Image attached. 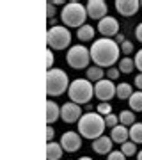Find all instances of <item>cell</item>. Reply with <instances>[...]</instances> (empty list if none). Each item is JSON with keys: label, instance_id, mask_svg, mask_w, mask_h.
<instances>
[{"label": "cell", "instance_id": "29", "mask_svg": "<svg viewBox=\"0 0 142 160\" xmlns=\"http://www.w3.org/2000/svg\"><path fill=\"white\" fill-rule=\"evenodd\" d=\"M126 155L123 153V151H110L107 157V160H125Z\"/></svg>", "mask_w": 142, "mask_h": 160}, {"label": "cell", "instance_id": "15", "mask_svg": "<svg viewBox=\"0 0 142 160\" xmlns=\"http://www.w3.org/2000/svg\"><path fill=\"white\" fill-rule=\"evenodd\" d=\"M128 137H130V130H128V126H125V125L114 126L112 132H110V139H112L114 142H117V144L126 142Z\"/></svg>", "mask_w": 142, "mask_h": 160}, {"label": "cell", "instance_id": "16", "mask_svg": "<svg viewBox=\"0 0 142 160\" xmlns=\"http://www.w3.org/2000/svg\"><path fill=\"white\" fill-rule=\"evenodd\" d=\"M64 153V148L61 146V142H48L46 144V158L48 160H61Z\"/></svg>", "mask_w": 142, "mask_h": 160}, {"label": "cell", "instance_id": "36", "mask_svg": "<svg viewBox=\"0 0 142 160\" xmlns=\"http://www.w3.org/2000/svg\"><path fill=\"white\" fill-rule=\"evenodd\" d=\"M135 36H137V39L142 43V23H139L137 25V29H135Z\"/></svg>", "mask_w": 142, "mask_h": 160}, {"label": "cell", "instance_id": "9", "mask_svg": "<svg viewBox=\"0 0 142 160\" xmlns=\"http://www.w3.org/2000/svg\"><path fill=\"white\" fill-rule=\"evenodd\" d=\"M98 30H100V34L103 38L112 39V38H115V36L119 34V22L114 16H105L103 20L98 22Z\"/></svg>", "mask_w": 142, "mask_h": 160}, {"label": "cell", "instance_id": "21", "mask_svg": "<svg viewBox=\"0 0 142 160\" xmlns=\"http://www.w3.org/2000/svg\"><path fill=\"white\" fill-rule=\"evenodd\" d=\"M128 102H130V107L133 112H142V91H135Z\"/></svg>", "mask_w": 142, "mask_h": 160}, {"label": "cell", "instance_id": "3", "mask_svg": "<svg viewBox=\"0 0 142 160\" xmlns=\"http://www.w3.org/2000/svg\"><path fill=\"white\" fill-rule=\"evenodd\" d=\"M89 16L87 14V9L85 6H82L76 0H71L66 6L62 7V12H61V20H62L64 27H73V29H80L85 25V18Z\"/></svg>", "mask_w": 142, "mask_h": 160}, {"label": "cell", "instance_id": "18", "mask_svg": "<svg viewBox=\"0 0 142 160\" xmlns=\"http://www.w3.org/2000/svg\"><path fill=\"white\" fill-rule=\"evenodd\" d=\"M94 34H96V32H94V27L85 23L84 27H80V29H78V32H76V38H78L80 41H85V43H87V41H92V39H94Z\"/></svg>", "mask_w": 142, "mask_h": 160}, {"label": "cell", "instance_id": "34", "mask_svg": "<svg viewBox=\"0 0 142 160\" xmlns=\"http://www.w3.org/2000/svg\"><path fill=\"white\" fill-rule=\"evenodd\" d=\"M46 66H48V69L53 68V53H51V50H48V53H46Z\"/></svg>", "mask_w": 142, "mask_h": 160}, {"label": "cell", "instance_id": "24", "mask_svg": "<svg viewBox=\"0 0 142 160\" xmlns=\"http://www.w3.org/2000/svg\"><path fill=\"white\" fill-rule=\"evenodd\" d=\"M133 68H135V61L130 57H125V59H121L119 61V71L121 73H131L133 71Z\"/></svg>", "mask_w": 142, "mask_h": 160}, {"label": "cell", "instance_id": "39", "mask_svg": "<svg viewBox=\"0 0 142 160\" xmlns=\"http://www.w3.org/2000/svg\"><path fill=\"white\" fill-rule=\"evenodd\" d=\"M53 4H57V6H62V4H66V2H64V0H55Z\"/></svg>", "mask_w": 142, "mask_h": 160}, {"label": "cell", "instance_id": "32", "mask_svg": "<svg viewBox=\"0 0 142 160\" xmlns=\"http://www.w3.org/2000/svg\"><path fill=\"white\" fill-rule=\"evenodd\" d=\"M133 61H135V68L139 69V71H140L142 73V50H139L135 53V57H133Z\"/></svg>", "mask_w": 142, "mask_h": 160}, {"label": "cell", "instance_id": "28", "mask_svg": "<svg viewBox=\"0 0 142 160\" xmlns=\"http://www.w3.org/2000/svg\"><path fill=\"white\" fill-rule=\"evenodd\" d=\"M119 77H121L119 68H110V69L107 71V78H108V80H112V82H114V80H117Z\"/></svg>", "mask_w": 142, "mask_h": 160}, {"label": "cell", "instance_id": "8", "mask_svg": "<svg viewBox=\"0 0 142 160\" xmlns=\"http://www.w3.org/2000/svg\"><path fill=\"white\" fill-rule=\"evenodd\" d=\"M117 92V86H114L112 80L103 78L100 82H96L94 86V96L100 100V102H110Z\"/></svg>", "mask_w": 142, "mask_h": 160}, {"label": "cell", "instance_id": "41", "mask_svg": "<svg viewBox=\"0 0 142 160\" xmlns=\"http://www.w3.org/2000/svg\"><path fill=\"white\" fill-rule=\"evenodd\" d=\"M78 160H92V158H91V157H80Z\"/></svg>", "mask_w": 142, "mask_h": 160}, {"label": "cell", "instance_id": "6", "mask_svg": "<svg viewBox=\"0 0 142 160\" xmlns=\"http://www.w3.org/2000/svg\"><path fill=\"white\" fill-rule=\"evenodd\" d=\"M46 43L51 50H64L71 45V32L64 25L50 27L48 32H46Z\"/></svg>", "mask_w": 142, "mask_h": 160}, {"label": "cell", "instance_id": "20", "mask_svg": "<svg viewBox=\"0 0 142 160\" xmlns=\"http://www.w3.org/2000/svg\"><path fill=\"white\" fill-rule=\"evenodd\" d=\"M133 94V89L128 82H121L119 86H117V92H115V96L119 98V100H130V96Z\"/></svg>", "mask_w": 142, "mask_h": 160}, {"label": "cell", "instance_id": "5", "mask_svg": "<svg viewBox=\"0 0 142 160\" xmlns=\"http://www.w3.org/2000/svg\"><path fill=\"white\" fill-rule=\"evenodd\" d=\"M68 96H69V102L78 103V105H85L94 96V86L85 78H76L69 84Z\"/></svg>", "mask_w": 142, "mask_h": 160}, {"label": "cell", "instance_id": "4", "mask_svg": "<svg viewBox=\"0 0 142 160\" xmlns=\"http://www.w3.org/2000/svg\"><path fill=\"white\" fill-rule=\"evenodd\" d=\"M69 89V78L61 68H51L46 71V92L48 96H61Z\"/></svg>", "mask_w": 142, "mask_h": 160}, {"label": "cell", "instance_id": "2", "mask_svg": "<svg viewBox=\"0 0 142 160\" xmlns=\"http://www.w3.org/2000/svg\"><path fill=\"white\" fill-rule=\"evenodd\" d=\"M105 128H107L105 118L98 112H85L78 121V133L85 139H91V141L101 137Z\"/></svg>", "mask_w": 142, "mask_h": 160}, {"label": "cell", "instance_id": "26", "mask_svg": "<svg viewBox=\"0 0 142 160\" xmlns=\"http://www.w3.org/2000/svg\"><path fill=\"white\" fill-rule=\"evenodd\" d=\"M96 110H98V114H101L103 118H105V116L112 114V105H110V103H107V102H103V103H98Z\"/></svg>", "mask_w": 142, "mask_h": 160}, {"label": "cell", "instance_id": "7", "mask_svg": "<svg viewBox=\"0 0 142 160\" xmlns=\"http://www.w3.org/2000/svg\"><path fill=\"white\" fill-rule=\"evenodd\" d=\"M91 50H87L82 45H73L66 53V62L73 69H84L91 62Z\"/></svg>", "mask_w": 142, "mask_h": 160}, {"label": "cell", "instance_id": "22", "mask_svg": "<svg viewBox=\"0 0 142 160\" xmlns=\"http://www.w3.org/2000/svg\"><path fill=\"white\" fill-rule=\"evenodd\" d=\"M130 139L131 142L142 144V123H135L130 126Z\"/></svg>", "mask_w": 142, "mask_h": 160}, {"label": "cell", "instance_id": "1", "mask_svg": "<svg viewBox=\"0 0 142 160\" xmlns=\"http://www.w3.org/2000/svg\"><path fill=\"white\" fill-rule=\"evenodd\" d=\"M121 46L114 39L101 38L96 39L91 46V59L100 68H112L115 61H119Z\"/></svg>", "mask_w": 142, "mask_h": 160}, {"label": "cell", "instance_id": "12", "mask_svg": "<svg viewBox=\"0 0 142 160\" xmlns=\"http://www.w3.org/2000/svg\"><path fill=\"white\" fill-rule=\"evenodd\" d=\"M82 135L76 133V132H66L62 133V137H61V146L64 148V151H68V153H75V151H78L80 146H82Z\"/></svg>", "mask_w": 142, "mask_h": 160}, {"label": "cell", "instance_id": "37", "mask_svg": "<svg viewBox=\"0 0 142 160\" xmlns=\"http://www.w3.org/2000/svg\"><path fill=\"white\" fill-rule=\"evenodd\" d=\"M114 41H115V43H117V45H123V43H125V36H123V34H121V32H119V34H117V36H115V38H114Z\"/></svg>", "mask_w": 142, "mask_h": 160}, {"label": "cell", "instance_id": "14", "mask_svg": "<svg viewBox=\"0 0 142 160\" xmlns=\"http://www.w3.org/2000/svg\"><path fill=\"white\" fill-rule=\"evenodd\" d=\"M112 139L110 137H105V135H101V137H98L92 141V151L98 155H108L110 151H112Z\"/></svg>", "mask_w": 142, "mask_h": 160}, {"label": "cell", "instance_id": "23", "mask_svg": "<svg viewBox=\"0 0 142 160\" xmlns=\"http://www.w3.org/2000/svg\"><path fill=\"white\" fill-rule=\"evenodd\" d=\"M119 123L125 126L135 125V114H133V110H123L119 114Z\"/></svg>", "mask_w": 142, "mask_h": 160}, {"label": "cell", "instance_id": "25", "mask_svg": "<svg viewBox=\"0 0 142 160\" xmlns=\"http://www.w3.org/2000/svg\"><path fill=\"white\" fill-rule=\"evenodd\" d=\"M121 151H123L126 157L137 155V144H135V142H131V141H126V142L121 144Z\"/></svg>", "mask_w": 142, "mask_h": 160}, {"label": "cell", "instance_id": "40", "mask_svg": "<svg viewBox=\"0 0 142 160\" xmlns=\"http://www.w3.org/2000/svg\"><path fill=\"white\" fill-rule=\"evenodd\" d=\"M137 160H142V151H139V153H137Z\"/></svg>", "mask_w": 142, "mask_h": 160}, {"label": "cell", "instance_id": "35", "mask_svg": "<svg viewBox=\"0 0 142 160\" xmlns=\"http://www.w3.org/2000/svg\"><path fill=\"white\" fill-rule=\"evenodd\" d=\"M135 87L139 89V91H142V73L135 77Z\"/></svg>", "mask_w": 142, "mask_h": 160}, {"label": "cell", "instance_id": "19", "mask_svg": "<svg viewBox=\"0 0 142 160\" xmlns=\"http://www.w3.org/2000/svg\"><path fill=\"white\" fill-rule=\"evenodd\" d=\"M107 77V73L103 71V68L100 66H91V68H87V80L89 82H100Z\"/></svg>", "mask_w": 142, "mask_h": 160}, {"label": "cell", "instance_id": "38", "mask_svg": "<svg viewBox=\"0 0 142 160\" xmlns=\"http://www.w3.org/2000/svg\"><path fill=\"white\" fill-rule=\"evenodd\" d=\"M85 112H94L92 110V105H85Z\"/></svg>", "mask_w": 142, "mask_h": 160}, {"label": "cell", "instance_id": "10", "mask_svg": "<svg viewBox=\"0 0 142 160\" xmlns=\"http://www.w3.org/2000/svg\"><path fill=\"white\" fill-rule=\"evenodd\" d=\"M82 109H80L78 103H64L62 107H61V119L64 121V123H68V125H71V123H78L80 118H82Z\"/></svg>", "mask_w": 142, "mask_h": 160}, {"label": "cell", "instance_id": "31", "mask_svg": "<svg viewBox=\"0 0 142 160\" xmlns=\"http://www.w3.org/2000/svg\"><path fill=\"white\" fill-rule=\"evenodd\" d=\"M46 14H48V20H53V16H55V4L53 2H46Z\"/></svg>", "mask_w": 142, "mask_h": 160}, {"label": "cell", "instance_id": "42", "mask_svg": "<svg viewBox=\"0 0 142 160\" xmlns=\"http://www.w3.org/2000/svg\"><path fill=\"white\" fill-rule=\"evenodd\" d=\"M140 7H142V2H140Z\"/></svg>", "mask_w": 142, "mask_h": 160}, {"label": "cell", "instance_id": "33", "mask_svg": "<svg viewBox=\"0 0 142 160\" xmlns=\"http://www.w3.org/2000/svg\"><path fill=\"white\" fill-rule=\"evenodd\" d=\"M53 137H55V130H53L51 125H48V128H46V139H48V142H51Z\"/></svg>", "mask_w": 142, "mask_h": 160}, {"label": "cell", "instance_id": "11", "mask_svg": "<svg viewBox=\"0 0 142 160\" xmlns=\"http://www.w3.org/2000/svg\"><path fill=\"white\" fill-rule=\"evenodd\" d=\"M85 9H87V14H89V18H92V20H103V18L107 16V11H108V6L105 0H89L87 2V6H85Z\"/></svg>", "mask_w": 142, "mask_h": 160}, {"label": "cell", "instance_id": "13", "mask_svg": "<svg viewBox=\"0 0 142 160\" xmlns=\"http://www.w3.org/2000/svg\"><path fill=\"white\" fill-rule=\"evenodd\" d=\"M115 9L121 16H133L140 9L139 0H115Z\"/></svg>", "mask_w": 142, "mask_h": 160}, {"label": "cell", "instance_id": "30", "mask_svg": "<svg viewBox=\"0 0 142 160\" xmlns=\"http://www.w3.org/2000/svg\"><path fill=\"white\" fill-rule=\"evenodd\" d=\"M121 52L126 53V55H130L131 52H133V43H131V41H125V43L121 45Z\"/></svg>", "mask_w": 142, "mask_h": 160}, {"label": "cell", "instance_id": "17", "mask_svg": "<svg viewBox=\"0 0 142 160\" xmlns=\"http://www.w3.org/2000/svg\"><path fill=\"white\" fill-rule=\"evenodd\" d=\"M59 118H61V107H59L55 102L48 100V102H46V121H48V125L55 123Z\"/></svg>", "mask_w": 142, "mask_h": 160}, {"label": "cell", "instance_id": "27", "mask_svg": "<svg viewBox=\"0 0 142 160\" xmlns=\"http://www.w3.org/2000/svg\"><path fill=\"white\" fill-rule=\"evenodd\" d=\"M105 123H107L108 128H114V126L119 125V116H115V114H108V116H105Z\"/></svg>", "mask_w": 142, "mask_h": 160}]
</instances>
